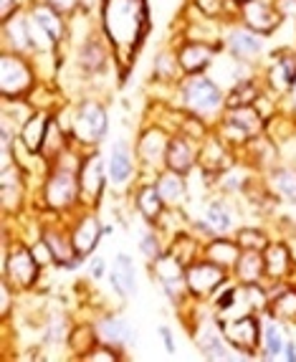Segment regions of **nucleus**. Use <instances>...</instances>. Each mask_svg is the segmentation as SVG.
<instances>
[{
	"instance_id": "obj_1",
	"label": "nucleus",
	"mask_w": 296,
	"mask_h": 362,
	"mask_svg": "<svg viewBox=\"0 0 296 362\" xmlns=\"http://www.w3.org/2000/svg\"><path fill=\"white\" fill-rule=\"evenodd\" d=\"M99 21L112 49H117L119 54L127 51L132 56L147 28L145 0H104L99 8Z\"/></svg>"
},
{
	"instance_id": "obj_5",
	"label": "nucleus",
	"mask_w": 296,
	"mask_h": 362,
	"mask_svg": "<svg viewBox=\"0 0 296 362\" xmlns=\"http://www.w3.org/2000/svg\"><path fill=\"white\" fill-rule=\"evenodd\" d=\"M0 91H3V99H28L36 91V69L30 64V56L3 49Z\"/></svg>"
},
{
	"instance_id": "obj_14",
	"label": "nucleus",
	"mask_w": 296,
	"mask_h": 362,
	"mask_svg": "<svg viewBox=\"0 0 296 362\" xmlns=\"http://www.w3.org/2000/svg\"><path fill=\"white\" fill-rule=\"evenodd\" d=\"M223 51L243 64H256L264 56V36L243 25L241 21L228 25L223 36Z\"/></svg>"
},
{
	"instance_id": "obj_22",
	"label": "nucleus",
	"mask_w": 296,
	"mask_h": 362,
	"mask_svg": "<svg viewBox=\"0 0 296 362\" xmlns=\"http://www.w3.org/2000/svg\"><path fill=\"white\" fill-rule=\"evenodd\" d=\"M296 78V51H284L268 64L266 91L273 97H286Z\"/></svg>"
},
{
	"instance_id": "obj_30",
	"label": "nucleus",
	"mask_w": 296,
	"mask_h": 362,
	"mask_svg": "<svg viewBox=\"0 0 296 362\" xmlns=\"http://www.w3.org/2000/svg\"><path fill=\"white\" fill-rule=\"evenodd\" d=\"M152 180L158 185L160 195H162V200L167 203V208H180L182 203H185V198H188V175H180L175 170L165 168V170H160Z\"/></svg>"
},
{
	"instance_id": "obj_36",
	"label": "nucleus",
	"mask_w": 296,
	"mask_h": 362,
	"mask_svg": "<svg viewBox=\"0 0 296 362\" xmlns=\"http://www.w3.org/2000/svg\"><path fill=\"white\" fill-rule=\"evenodd\" d=\"M152 76H155V81H160V84H180V78L185 76V74H182V69H180L175 49H165L155 56Z\"/></svg>"
},
{
	"instance_id": "obj_9",
	"label": "nucleus",
	"mask_w": 296,
	"mask_h": 362,
	"mask_svg": "<svg viewBox=\"0 0 296 362\" xmlns=\"http://www.w3.org/2000/svg\"><path fill=\"white\" fill-rule=\"evenodd\" d=\"M109 182L107 157L97 150H86L79 168V187H81V208H97Z\"/></svg>"
},
{
	"instance_id": "obj_46",
	"label": "nucleus",
	"mask_w": 296,
	"mask_h": 362,
	"mask_svg": "<svg viewBox=\"0 0 296 362\" xmlns=\"http://www.w3.org/2000/svg\"><path fill=\"white\" fill-rule=\"evenodd\" d=\"M284 112H289L291 117H296V78H294V84H291L289 94H286V109Z\"/></svg>"
},
{
	"instance_id": "obj_23",
	"label": "nucleus",
	"mask_w": 296,
	"mask_h": 362,
	"mask_svg": "<svg viewBox=\"0 0 296 362\" xmlns=\"http://www.w3.org/2000/svg\"><path fill=\"white\" fill-rule=\"evenodd\" d=\"M264 261H266V281H271V284H284L296 274L294 254L281 241L268 243L266 251H264Z\"/></svg>"
},
{
	"instance_id": "obj_45",
	"label": "nucleus",
	"mask_w": 296,
	"mask_h": 362,
	"mask_svg": "<svg viewBox=\"0 0 296 362\" xmlns=\"http://www.w3.org/2000/svg\"><path fill=\"white\" fill-rule=\"evenodd\" d=\"M278 8V13L284 16V18H289V16H296V0H273Z\"/></svg>"
},
{
	"instance_id": "obj_42",
	"label": "nucleus",
	"mask_w": 296,
	"mask_h": 362,
	"mask_svg": "<svg viewBox=\"0 0 296 362\" xmlns=\"http://www.w3.org/2000/svg\"><path fill=\"white\" fill-rule=\"evenodd\" d=\"M41 3H49L51 8L61 11L64 16H73L76 11H81V0H41Z\"/></svg>"
},
{
	"instance_id": "obj_4",
	"label": "nucleus",
	"mask_w": 296,
	"mask_h": 362,
	"mask_svg": "<svg viewBox=\"0 0 296 362\" xmlns=\"http://www.w3.org/2000/svg\"><path fill=\"white\" fill-rule=\"evenodd\" d=\"M109 132V115L102 102L97 99H84L73 107L71 124H69V134L76 142V147L84 150H97L99 142L107 137Z\"/></svg>"
},
{
	"instance_id": "obj_43",
	"label": "nucleus",
	"mask_w": 296,
	"mask_h": 362,
	"mask_svg": "<svg viewBox=\"0 0 296 362\" xmlns=\"http://www.w3.org/2000/svg\"><path fill=\"white\" fill-rule=\"evenodd\" d=\"M25 6V0H0V18L8 21L13 18L16 13H20Z\"/></svg>"
},
{
	"instance_id": "obj_35",
	"label": "nucleus",
	"mask_w": 296,
	"mask_h": 362,
	"mask_svg": "<svg viewBox=\"0 0 296 362\" xmlns=\"http://www.w3.org/2000/svg\"><path fill=\"white\" fill-rule=\"evenodd\" d=\"M213 182H215V187L220 193H241V190L248 187V182H251V165L233 163L223 173H218L213 177Z\"/></svg>"
},
{
	"instance_id": "obj_20",
	"label": "nucleus",
	"mask_w": 296,
	"mask_h": 362,
	"mask_svg": "<svg viewBox=\"0 0 296 362\" xmlns=\"http://www.w3.org/2000/svg\"><path fill=\"white\" fill-rule=\"evenodd\" d=\"M46 246L51 248V254H54L56 266H64V269H73V266H79L81 259L76 256V248H73L71 241V228H64V226H56V223H46L41 230H38Z\"/></svg>"
},
{
	"instance_id": "obj_39",
	"label": "nucleus",
	"mask_w": 296,
	"mask_h": 362,
	"mask_svg": "<svg viewBox=\"0 0 296 362\" xmlns=\"http://www.w3.org/2000/svg\"><path fill=\"white\" fill-rule=\"evenodd\" d=\"M139 251H142V256H145L150 264L152 261H158L160 256L167 251V248H165V241H162V233H160L155 226H150L145 233L139 235Z\"/></svg>"
},
{
	"instance_id": "obj_7",
	"label": "nucleus",
	"mask_w": 296,
	"mask_h": 362,
	"mask_svg": "<svg viewBox=\"0 0 296 362\" xmlns=\"http://www.w3.org/2000/svg\"><path fill=\"white\" fill-rule=\"evenodd\" d=\"M233 274L223 266L213 264L208 259H195L193 264L185 266V281H188V289H190V296L193 299H213L218 291L223 289L225 284L230 281Z\"/></svg>"
},
{
	"instance_id": "obj_17",
	"label": "nucleus",
	"mask_w": 296,
	"mask_h": 362,
	"mask_svg": "<svg viewBox=\"0 0 296 362\" xmlns=\"http://www.w3.org/2000/svg\"><path fill=\"white\" fill-rule=\"evenodd\" d=\"M291 325L276 320L271 314H264L261 322V360H284L286 347L291 342Z\"/></svg>"
},
{
	"instance_id": "obj_25",
	"label": "nucleus",
	"mask_w": 296,
	"mask_h": 362,
	"mask_svg": "<svg viewBox=\"0 0 296 362\" xmlns=\"http://www.w3.org/2000/svg\"><path fill=\"white\" fill-rule=\"evenodd\" d=\"M109 284L119 299H132L137 294V264L129 254H117L109 264Z\"/></svg>"
},
{
	"instance_id": "obj_38",
	"label": "nucleus",
	"mask_w": 296,
	"mask_h": 362,
	"mask_svg": "<svg viewBox=\"0 0 296 362\" xmlns=\"http://www.w3.org/2000/svg\"><path fill=\"white\" fill-rule=\"evenodd\" d=\"M233 238L238 241L241 248H251V251H266V246L271 243L266 230H261L259 226H241L233 233Z\"/></svg>"
},
{
	"instance_id": "obj_32",
	"label": "nucleus",
	"mask_w": 296,
	"mask_h": 362,
	"mask_svg": "<svg viewBox=\"0 0 296 362\" xmlns=\"http://www.w3.org/2000/svg\"><path fill=\"white\" fill-rule=\"evenodd\" d=\"M241 251L243 248L238 246V241L233 235H215V238H208V243H203V259L223 266L228 272H233Z\"/></svg>"
},
{
	"instance_id": "obj_41",
	"label": "nucleus",
	"mask_w": 296,
	"mask_h": 362,
	"mask_svg": "<svg viewBox=\"0 0 296 362\" xmlns=\"http://www.w3.org/2000/svg\"><path fill=\"white\" fill-rule=\"evenodd\" d=\"M89 276L94 279V281H99V279L109 276V264L104 256H89Z\"/></svg>"
},
{
	"instance_id": "obj_26",
	"label": "nucleus",
	"mask_w": 296,
	"mask_h": 362,
	"mask_svg": "<svg viewBox=\"0 0 296 362\" xmlns=\"http://www.w3.org/2000/svg\"><path fill=\"white\" fill-rule=\"evenodd\" d=\"M3 49L16 51V54L33 56V43H30V25L28 11L16 13L13 18L3 21Z\"/></svg>"
},
{
	"instance_id": "obj_16",
	"label": "nucleus",
	"mask_w": 296,
	"mask_h": 362,
	"mask_svg": "<svg viewBox=\"0 0 296 362\" xmlns=\"http://www.w3.org/2000/svg\"><path fill=\"white\" fill-rule=\"evenodd\" d=\"M175 51L182 74L190 76V74H206L213 66L215 56L223 51V43H206V41H190V38H185L182 43H177Z\"/></svg>"
},
{
	"instance_id": "obj_29",
	"label": "nucleus",
	"mask_w": 296,
	"mask_h": 362,
	"mask_svg": "<svg viewBox=\"0 0 296 362\" xmlns=\"http://www.w3.org/2000/svg\"><path fill=\"white\" fill-rule=\"evenodd\" d=\"M25 11H28V16L36 21V23H41L43 28L49 30L56 43L66 41L69 23H66V16H64L61 11L51 8L49 3H41V0H33V3H28V6H25Z\"/></svg>"
},
{
	"instance_id": "obj_10",
	"label": "nucleus",
	"mask_w": 296,
	"mask_h": 362,
	"mask_svg": "<svg viewBox=\"0 0 296 362\" xmlns=\"http://www.w3.org/2000/svg\"><path fill=\"white\" fill-rule=\"evenodd\" d=\"M261 322H264V314H243V317H233V320H220V329H223L225 342L233 350L259 357Z\"/></svg>"
},
{
	"instance_id": "obj_2",
	"label": "nucleus",
	"mask_w": 296,
	"mask_h": 362,
	"mask_svg": "<svg viewBox=\"0 0 296 362\" xmlns=\"http://www.w3.org/2000/svg\"><path fill=\"white\" fill-rule=\"evenodd\" d=\"M175 91L180 112L198 117L206 124H218L225 115V89L208 71L182 76Z\"/></svg>"
},
{
	"instance_id": "obj_18",
	"label": "nucleus",
	"mask_w": 296,
	"mask_h": 362,
	"mask_svg": "<svg viewBox=\"0 0 296 362\" xmlns=\"http://www.w3.org/2000/svg\"><path fill=\"white\" fill-rule=\"evenodd\" d=\"M198 155H200V142L193 139L185 132H172V139H170L167 147V163L165 168L175 170L180 175H190L195 168H198Z\"/></svg>"
},
{
	"instance_id": "obj_28",
	"label": "nucleus",
	"mask_w": 296,
	"mask_h": 362,
	"mask_svg": "<svg viewBox=\"0 0 296 362\" xmlns=\"http://www.w3.org/2000/svg\"><path fill=\"white\" fill-rule=\"evenodd\" d=\"M230 274H233V279L243 286L264 284V281H266V261H264V251L243 248Z\"/></svg>"
},
{
	"instance_id": "obj_21",
	"label": "nucleus",
	"mask_w": 296,
	"mask_h": 362,
	"mask_svg": "<svg viewBox=\"0 0 296 362\" xmlns=\"http://www.w3.org/2000/svg\"><path fill=\"white\" fill-rule=\"evenodd\" d=\"M51 117L54 115L46 112V109H33V115L23 122V127H20L18 137H16V147H20L28 155L41 157V147L43 139H46V132H49Z\"/></svg>"
},
{
	"instance_id": "obj_44",
	"label": "nucleus",
	"mask_w": 296,
	"mask_h": 362,
	"mask_svg": "<svg viewBox=\"0 0 296 362\" xmlns=\"http://www.w3.org/2000/svg\"><path fill=\"white\" fill-rule=\"evenodd\" d=\"M158 334H160V339H162V344H165V352H167V355H175V337H172V332H170V327L160 325Z\"/></svg>"
},
{
	"instance_id": "obj_27",
	"label": "nucleus",
	"mask_w": 296,
	"mask_h": 362,
	"mask_svg": "<svg viewBox=\"0 0 296 362\" xmlns=\"http://www.w3.org/2000/svg\"><path fill=\"white\" fill-rule=\"evenodd\" d=\"M132 195H134V208H137L139 216L147 221V226H158L160 218H162L165 211H167V203H165L162 195H160L155 180L137 185L132 190Z\"/></svg>"
},
{
	"instance_id": "obj_19",
	"label": "nucleus",
	"mask_w": 296,
	"mask_h": 362,
	"mask_svg": "<svg viewBox=\"0 0 296 362\" xmlns=\"http://www.w3.org/2000/svg\"><path fill=\"white\" fill-rule=\"evenodd\" d=\"M109 59H112V43H109V38L104 33L102 36L94 33L86 41H81L79 49H76V66L84 74H89V76L102 74L107 69Z\"/></svg>"
},
{
	"instance_id": "obj_24",
	"label": "nucleus",
	"mask_w": 296,
	"mask_h": 362,
	"mask_svg": "<svg viewBox=\"0 0 296 362\" xmlns=\"http://www.w3.org/2000/svg\"><path fill=\"white\" fill-rule=\"evenodd\" d=\"M94 329H97L99 342L112 344L117 350H124V347H129L134 342L132 322L127 317H122V314H104V317H99L94 322Z\"/></svg>"
},
{
	"instance_id": "obj_15",
	"label": "nucleus",
	"mask_w": 296,
	"mask_h": 362,
	"mask_svg": "<svg viewBox=\"0 0 296 362\" xmlns=\"http://www.w3.org/2000/svg\"><path fill=\"white\" fill-rule=\"evenodd\" d=\"M241 226H236V213L225 203V198H213L206 203L203 218L195 221V233H203L206 238L215 235H233Z\"/></svg>"
},
{
	"instance_id": "obj_3",
	"label": "nucleus",
	"mask_w": 296,
	"mask_h": 362,
	"mask_svg": "<svg viewBox=\"0 0 296 362\" xmlns=\"http://www.w3.org/2000/svg\"><path fill=\"white\" fill-rule=\"evenodd\" d=\"M41 203L49 213L71 216L81 208L79 168L69 165H51L49 175L41 185Z\"/></svg>"
},
{
	"instance_id": "obj_12",
	"label": "nucleus",
	"mask_w": 296,
	"mask_h": 362,
	"mask_svg": "<svg viewBox=\"0 0 296 362\" xmlns=\"http://www.w3.org/2000/svg\"><path fill=\"white\" fill-rule=\"evenodd\" d=\"M107 233V228L102 226L97 216V208H79L76 216H73V226H71V241L76 248V256L81 261H86L89 256H94L102 235Z\"/></svg>"
},
{
	"instance_id": "obj_34",
	"label": "nucleus",
	"mask_w": 296,
	"mask_h": 362,
	"mask_svg": "<svg viewBox=\"0 0 296 362\" xmlns=\"http://www.w3.org/2000/svg\"><path fill=\"white\" fill-rule=\"evenodd\" d=\"M69 132L66 127L61 124L59 117H51V124H49V132H46V139H43V147H41V160L46 163V168H51V165L59 160L64 152L69 150Z\"/></svg>"
},
{
	"instance_id": "obj_8",
	"label": "nucleus",
	"mask_w": 296,
	"mask_h": 362,
	"mask_svg": "<svg viewBox=\"0 0 296 362\" xmlns=\"http://www.w3.org/2000/svg\"><path fill=\"white\" fill-rule=\"evenodd\" d=\"M170 139H172V132H167L162 124H147V127L137 134L134 152H137V160H139V165H142V170L150 173L152 177L158 175L160 170H165Z\"/></svg>"
},
{
	"instance_id": "obj_40",
	"label": "nucleus",
	"mask_w": 296,
	"mask_h": 362,
	"mask_svg": "<svg viewBox=\"0 0 296 362\" xmlns=\"http://www.w3.org/2000/svg\"><path fill=\"white\" fill-rule=\"evenodd\" d=\"M225 0H193V8H198L200 16H206V18H220L225 13Z\"/></svg>"
},
{
	"instance_id": "obj_6",
	"label": "nucleus",
	"mask_w": 296,
	"mask_h": 362,
	"mask_svg": "<svg viewBox=\"0 0 296 362\" xmlns=\"http://www.w3.org/2000/svg\"><path fill=\"white\" fill-rule=\"evenodd\" d=\"M43 266L36 261L30 246L16 243L11 246L6 235V246H3V281L11 284L13 291H28L38 284Z\"/></svg>"
},
{
	"instance_id": "obj_11",
	"label": "nucleus",
	"mask_w": 296,
	"mask_h": 362,
	"mask_svg": "<svg viewBox=\"0 0 296 362\" xmlns=\"http://www.w3.org/2000/svg\"><path fill=\"white\" fill-rule=\"evenodd\" d=\"M236 16L243 25L261 33L264 38L276 33L278 25L284 23V16L271 0H236Z\"/></svg>"
},
{
	"instance_id": "obj_13",
	"label": "nucleus",
	"mask_w": 296,
	"mask_h": 362,
	"mask_svg": "<svg viewBox=\"0 0 296 362\" xmlns=\"http://www.w3.org/2000/svg\"><path fill=\"white\" fill-rule=\"evenodd\" d=\"M107 175L109 185L119 190H127L129 182L137 177V152L129 147L127 139H117L114 145L109 147L107 155Z\"/></svg>"
},
{
	"instance_id": "obj_31",
	"label": "nucleus",
	"mask_w": 296,
	"mask_h": 362,
	"mask_svg": "<svg viewBox=\"0 0 296 362\" xmlns=\"http://www.w3.org/2000/svg\"><path fill=\"white\" fill-rule=\"evenodd\" d=\"M276 289H268L271 302H268V312L276 320L286 322V325L296 327V284L284 281V284H273Z\"/></svg>"
},
{
	"instance_id": "obj_37",
	"label": "nucleus",
	"mask_w": 296,
	"mask_h": 362,
	"mask_svg": "<svg viewBox=\"0 0 296 362\" xmlns=\"http://www.w3.org/2000/svg\"><path fill=\"white\" fill-rule=\"evenodd\" d=\"M71 332H73V325H71V320H69L66 312L56 309V312L49 314L46 327H43L46 342H51V344H69V339H71Z\"/></svg>"
},
{
	"instance_id": "obj_33",
	"label": "nucleus",
	"mask_w": 296,
	"mask_h": 362,
	"mask_svg": "<svg viewBox=\"0 0 296 362\" xmlns=\"http://www.w3.org/2000/svg\"><path fill=\"white\" fill-rule=\"evenodd\" d=\"M264 177H266V190L273 198L286 200V203L296 206V168H291V165H276Z\"/></svg>"
}]
</instances>
